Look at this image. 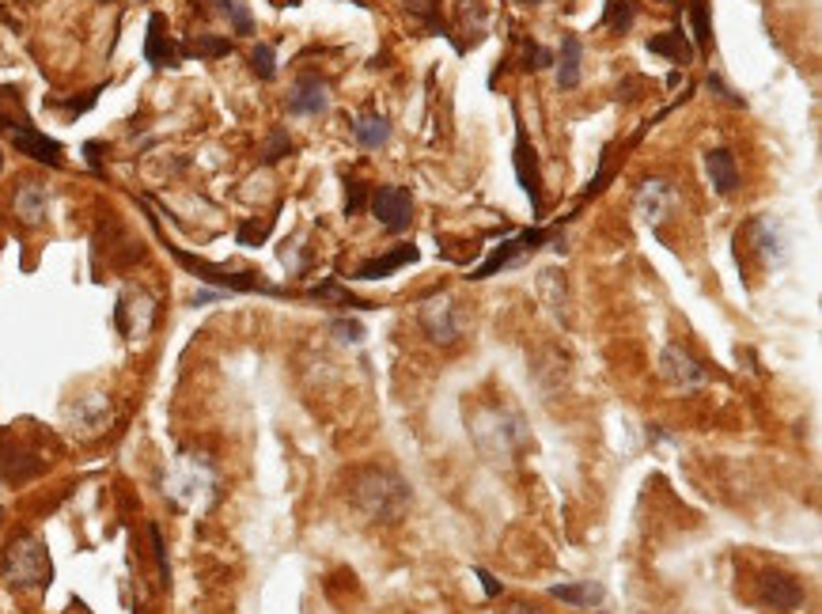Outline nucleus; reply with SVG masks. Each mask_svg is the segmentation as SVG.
Masks as SVG:
<instances>
[{"label": "nucleus", "mask_w": 822, "mask_h": 614, "mask_svg": "<svg viewBox=\"0 0 822 614\" xmlns=\"http://www.w3.org/2000/svg\"><path fill=\"white\" fill-rule=\"evenodd\" d=\"M349 501L368 524H398L410 512V486L387 467H364L349 482Z\"/></svg>", "instance_id": "f257e3e1"}, {"label": "nucleus", "mask_w": 822, "mask_h": 614, "mask_svg": "<svg viewBox=\"0 0 822 614\" xmlns=\"http://www.w3.org/2000/svg\"><path fill=\"white\" fill-rule=\"evenodd\" d=\"M216 493H220V478H216V467L209 455L179 452L171 459V467L163 470V497L179 512H190V516L209 512Z\"/></svg>", "instance_id": "f03ea898"}, {"label": "nucleus", "mask_w": 822, "mask_h": 614, "mask_svg": "<svg viewBox=\"0 0 822 614\" xmlns=\"http://www.w3.org/2000/svg\"><path fill=\"white\" fill-rule=\"evenodd\" d=\"M470 436L478 444V452L497 463V467H512L519 455L527 452L531 444V433L523 425V417L516 410H504V406H478L470 414Z\"/></svg>", "instance_id": "7ed1b4c3"}, {"label": "nucleus", "mask_w": 822, "mask_h": 614, "mask_svg": "<svg viewBox=\"0 0 822 614\" xmlns=\"http://www.w3.org/2000/svg\"><path fill=\"white\" fill-rule=\"evenodd\" d=\"M0 137L8 145L31 156L35 163H46V167H65V148L57 145L54 137H46L42 129H35L31 114H27V103H23V91L16 84L0 88Z\"/></svg>", "instance_id": "20e7f679"}, {"label": "nucleus", "mask_w": 822, "mask_h": 614, "mask_svg": "<svg viewBox=\"0 0 822 614\" xmlns=\"http://www.w3.org/2000/svg\"><path fill=\"white\" fill-rule=\"evenodd\" d=\"M0 573L16 592H46L50 580H54V561H50L46 542L31 535V531L8 539L4 558H0Z\"/></svg>", "instance_id": "39448f33"}, {"label": "nucleus", "mask_w": 822, "mask_h": 614, "mask_svg": "<svg viewBox=\"0 0 822 614\" xmlns=\"http://www.w3.org/2000/svg\"><path fill=\"white\" fill-rule=\"evenodd\" d=\"M167 251L179 258L182 266L190 273H197L201 281H209V285H216L220 292H262V296H288L285 289H277V285H269V281H262V273L254 270H224V266H213V262H205V258H194V254H186L182 247H171L167 243Z\"/></svg>", "instance_id": "423d86ee"}, {"label": "nucleus", "mask_w": 822, "mask_h": 614, "mask_svg": "<svg viewBox=\"0 0 822 614\" xmlns=\"http://www.w3.org/2000/svg\"><path fill=\"white\" fill-rule=\"evenodd\" d=\"M660 376L671 383V387H679V391H697V387L709 383V368L697 361L686 345L671 342L663 345L660 353Z\"/></svg>", "instance_id": "0eeeda50"}, {"label": "nucleus", "mask_w": 822, "mask_h": 614, "mask_svg": "<svg viewBox=\"0 0 822 614\" xmlns=\"http://www.w3.org/2000/svg\"><path fill=\"white\" fill-rule=\"evenodd\" d=\"M421 330L429 334V342L436 345H455L463 338V319H459V304L451 296H436V300H425L421 311Z\"/></svg>", "instance_id": "6e6552de"}, {"label": "nucleus", "mask_w": 822, "mask_h": 614, "mask_svg": "<svg viewBox=\"0 0 822 614\" xmlns=\"http://www.w3.org/2000/svg\"><path fill=\"white\" fill-rule=\"evenodd\" d=\"M114 323H118V330L126 338L141 342V338H148L152 323H156V300L144 289H126L118 296V307H114Z\"/></svg>", "instance_id": "1a4fd4ad"}, {"label": "nucleus", "mask_w": 822, "mask_h": 614, "mask_svg": "<svg viewBox=\"0 0 822 614\" xmlns=\"http://www.w3.org/2000/svg\"><path fill=\"white\" fill-rule=\"evenodd\" d=\"M542 243H550V232H542V228H535V232H519L516 239H504L501 247H493L482 266L470 273V281H485V277H493L497 270H508V266H516L523 254L538 251Z\"/></svg>", "instance_id": "9d476101"}, {"label": "nucleus", "mask_w": 822, "mask_h": 614, "mask_svg": "<svg viewBox=\"0 0 822 614\" xmlns=\"http://www.w3.org/2000/svg\"><path fill=\"white\" fill-rule=\"evenodd\" d=\"M372 213H376V220L387 228V232H406L413 220V198L406 186H379V190H372Z\"/></svg>", "instance_id": "9b49d317"}, {"label": "nucleus", "mask_w": 822, "mask_h": 614, "mask_svg": "<svg viewBox=\"0 0 822 614\" xmlns=\"http://www.w3.org/2000/svg\"><path fill=\"white\" fill-rule=\"evenodd\" d=\"M144 61L152 69H179L182 65V42L167 35V16L152 12L148 16V35H144Z\"/></svg>", "instance_id": "f8f14e48"}, {"label": "nucleus", "mask_w": 822, "mask_h": 614, "mask_svg": "<svg viewBox=\"0 0 822 614\" xmlns=\"http://www.w3.org/2000/svg\"><path fill=\"white\" fill-rule=\"evenodd\" d=\"M326 110H330V84H326L319 73L296 76L292 95H288V114H296V118H315V114H326Z\"/></svg>", "instance_id": "ddd939ff"}, {"label": "nucleus", "mask_w": 822, "mask_h": 614, "mask_svg": "<svg viewBox=\"0 0 822 614\" xmlns=\"http://www.w3.org/2000/svg\"><path fill=\"white\" fill-rule=\"evenodd\" d=\"M675 205H679V194H675L671 182H663V179L641 182V190H637V213L644 217V224L663 228V220L675 213Z\"/></svg>", "instance_id": "4468645a"}, {"label": "nucleus", "mask_w": 822, "mask_h": 614, "mask_svg": "<svg viewBox=\"0 0 822 614\" xmlns=\"http://www.w3.org/2000/svg\"><path fill=\"white\" fill-rule=\"evenodd\" d=\"M512 163H516V179L519 186L527 190V198L535 205V217L542 220V175H538V156L531 141H527V129L516 122V152H512Z\"/></svg>", "instance_id": "2eb2a0df"}, {"label": "nucleus", "mask_w": 822, "mask_h": 614, "mask_svg": "<svg viewBox=\"0 0 822 614\" xmlns=\"http://www.w3.org/2000/svg\"><path fill=\"white\" fill-rule=\"evenodd\" d=\"M758 592H762V599H766L773 611H796V607L804 603V588H800V580L792 577V573H781V569H769V573H762V580H758Z\"/></svg>", "instance_id": "dca6fc26"}, {"label": "nucleus", "mask_w": 822, "mask_h": 614, "mask_svg": "<svg viewBox=\"0 0 822 614\" xmlns=\"http://www.w3.org/2000/svg\"><path fill=\"white\" fill-rule=\"evenodd\" d=\"M705 171H709V179H713L716 194L732 198L735 190H739V163H735L732 148H709V152H705Z\"/></svg>", "instance_id": "f3484780"}, {"label": "nucleus", "mask_w": 822, "mask_h": 614, "mask_svg": "<svg viewBox=\"0 0 822 614\" xmlns=\"http://www.w3.org/2000/svg\"><path fill=\"white\" fill-rule=\"evenodd\" d=\"M580 61H584V42H580V35L565 31L561 35V61H557V88L561 91L580 88Z\"/></svg>", "instance_id": "a211bd4d"}, {"label": "nucleus", "mask_w": 822, "mask_h": 614, "mask_svg": "<svg viewBox=\"0 0 822 614\" xmlns=\"http://www.w3.org/2000/svg\"><path fill=\"white\" fill-rule=\"evenodd\" d=\"M72 421H76V429H80L84 436L103 433V429L110 425V402L103 395L80 398V402L72 406Z\"/></svg>", "instance_id": "6ab92c4d"}, {"label": "nucleus", "mask_w": 822, "mask_h": 614, "mask_svg": "<svg viewBox=\"0 0 822 614\" xmlns=\"http://www.w3.org/2000/svg\"><path fill=\"white\" fill-rule=\"evenodd\" d=\"M538 296H542V304L554 311V319L569 323V285H565V273L561 270L538 273Z\"/></svg>", "instance_id": "aec40b11"}, {"label": "nucleus", "mask_w": 822, "mask_h": 614, "mask_svg": "<svg viewBox=\"0 0 822 614\" xmlns=\"http://www.w3.org/2000/svg\"><path fill=\"white\" fill-rule=\"evenodd\" d=\"M644 50H648V54L667 57V61H675V65H690V61L697 57V50L686 42V31H682V27H671L667 35H652L648 42H644Z\"/></svg>", "instance_id": "412c9836"}, {"label": "nucleus", "mask_w": 822, "mask_h": 614, "mask_svg": "<svg viewBox=\"0 0 822 614\" xmlns=\"http://www.w3.org/2000/svg\"><path fill=\"white\" fill-rule=\"evenodd\" d=\"M406 262H417V247H394V251L383 254V258H368V262H360L353 277H357V281H379V277L398 273Z\"/></svg>", "instance_id": "4be33fe9"}, {"label": "nucleus", "mask_w": 822, "mask_h": 614, "mask_svg": "<svg viewBox=\"0 0 822 614\" xmlns=\"http://www.w3.org/2000/svg\"><path fill=\"white\" fill-rule=\"evenodd\" d=\"M12 209H16V217L23 220V224H42V220H46V209H50V194H46V186H38V182H23V186L16 190Z\"/></svg>", "instance_id": "5701e85b"}, {"label": "nucleus", "mask_w": 822, "mask_h": 614, "mask_svg": "<svg viewBox=\"0 0 822 614\" xmlns=\"http://www.w3.org/2000/svg\"><path fill=\"white\" fill-rule=\"evenodd\" d=\"M353 137H357V145L376 152V148H383L391 141V118L379 114V110H368V114H360L357 122H353Z\"/></svg>", "instance_id": "b1692460"}, {"label": "nucleus", "mask_w": 822, "mask_h": 614, "mask_svg": "<svg viewBox=\"0 0 822 614\" xmlns=\"http://www.w3.org/2000/svg\"><path fill=\"white\" fill-rule=\"evenodd\" d=\"M751 235H754V247L766 262H785V235L773 220H754L751 224Z\"/></svg>", "instance_id": "393cba45"}, {"label": "nucleus", "mask_w": 822, "mask_h": 614, "mask_svg": "<svg viewBox=\"0 0 822 614\" xmlns=\"http://www.w3.org/2000/svg\"><path fill=\"white\" fill-rule=\"evenodd\" d=\"M550 596L561 599V603H572V607H599L603 603V588L591 584V580H580V584H554Z\"/></svg>", "instance_id": "a878e982"}, {"label": "nucleus", "mask_w": 822, "mask_h": 614, "mask_svg": "<svg viewBox=\"0 0 822 614\" xmlns=\"http://www.w3.org/2000/svg\"><path fill=\"white\" fill-rule=\"evenodd\" d=\"M232 50H235L232 38H224V35H197V38H190V42H182V57H205V61L228 57Z\"/></svg>", "instance_id": "bb28decb"}, {"label": "nucleus", "mask_w": 822, "mask_h": 614, "mask_svg": "<svg viewBox=\"0 0 822 614\" xmlns=\"http://www.w3.org/2000/svg\"><path fill=\"white\" fill-rule=\"evenodd\" d=\"M633 23H637V4H633V0H607L603 27H610L614 35H626Z\"/></svg>", "instance_id": "cd10ccee"}, {"label": "nucleus", "mask_w": 822, "mask_h": 614, "mask_svg": "<svg viewBox=\"0 0 822 614\" xmlns=\"http://www.w3.org/2000/svg\"><path fill=\"white\" fill-rule=\"evenodd\" d=\"M690 23H694L697 50L705 54V50H709V38H713V27H709V4H705V0H690Z\"/></svg>", "instance_id": "c85d7f7f"}, {"label": "nucleus", "mask_w": 822, "mask_h": 614, "mask_svg": "<svg viewBox=\"0 0 822 614\" xmlns=\"http://www.w3.org/2000/svg\"><path fill=\"white\" fill-rule=\"evenodd\" d=\"M251 69L258 80H273L277 76V50L269 42H258L251 50Z\"/></svg>", "instance_id": "c756f323"}, {"label": "nucleus", "mask_w": 822, "mask_h": 614, "mask_svg": "<svg viewBox=\"0 0 822 614\" xmlns=\"http://www.w3.org/2000/svg\"><path fill=\"white\" fill-rule=\"evenodd\" d=\"M220 12L232 19L235 35H254V16H251V8H247L243 0H224V8H220Z\"/></svg>", "instance_id": "7c9ffc66"}, {"label": "nucleus", "mask_w": 822, "mask_h": 614, "mask_svg": "<svg viewBox=\"0 0 822 614\" xmlns=\"http://www.w3.org/2000/svg\"><path fill=\"white\" fill-rule=\"evenodd\" d=\"M372 201V190H368V182L360 179H345V217H357L360 209Z\"/></svg>", "instance_id": "2f4dec72"}, {"label": "nucleus", "mask_w": 822, "mask_h": 614, "mask_svg": "<svg viewBox=\"0 0 822 614\" xmlns=\"http://www.w3.org/2000/svg\"><path fill=\"white\" fill-rule=\"evenodd\" d=\"M557 57L554 50H546V46H538V42H523V69L527 73H542V69H550Z\"/></svg>", "instance_id": "473e14b6"}, {"label": "nucleus", "mask_w": 822, "mask_h": 614, "mask_svg": "<svg viewBox=\"0 0 822 614\" xmlns=\"http://www.w3.org/2000/svg\"><path fill=\"white\" fill-rule=\"evenodd\" d=\"M292 137H288L285 129H273L269 133V141H266V152H262V163H277V160H285V156H292Z\"/></svg>", "instance_id": "72a5a7b5"}, {"label": "nucleus", "mask_w": 822, "mask_h": 614, "mask_svg": "<svg viewBox=\"0 0 822 614\" xmlns=\"http://www.w3.org/2000/svg\"><path fill=\"white\" fill-rule=\"evenodd\" d=\"M406 8H410L413 16L425 19L432 31H440V35H444V23H440V0H406Z\"/></svg>", "instance_id": "f704fd0d"}, {"label": "nucleus", "mask_w": 822, "mask_h": 614, "mask_svg": "<svg viewBox=\"0 0 822 614\" xmlns=\"http://www.w3.org/2000/svg\"><path fill=\"white\" fill-rule=\"evenodd\" d=\"M330 330H334V338H338V342H345V345H360V342H364V326H360L357 319H334V326H330Z\"/></svg>", "instance_id": "c9c22d12"}, {"label": "nucleus", "mask_w": 822, "mask_h": 614, "mask_svg": "<svg viewBox=\"0 0 822 614\" xmlns=\"http://www.w3.org/2000/svg\"><path fill=\"white\" fill-rule=\"evenodd\" d=\"M705 84H709V91H713V95H720V99H724L728 107H735V110H747V99H743V95H739V91H735V88H728V84H724V80H720V76H716V73L709 76Z\"/></svg>", "instance_id": "e433bc0d"}, {"label": "nucleus", "mask_w": 822, "mask_h": 614, "mask_svg": "<svg viewBox=\"0 0 822 614\" xmlns=\"http://www.w3.org/2000/svg\"><path fill=\"white\" fill-rule=\"evenodd\" d=\"M99 95H103V84L95 91H84V99H65V103H54L57 110H65V114H84L88 107H95L99 103Z\"/></svg>", "instance_id": "4c0bfd02"}, {"label": "nucleus", "mask_w": 822, "mask_h": 614, "mask_svg": "<svg viewBox=\"0 0 822 614\" xmlns=\"http://www.w3.org/2000/svg\"><path fill=\"white\" fill-rule=\"evenodd\" d=\"M269 228H273V220H266L262 228H258V224H243V228H239V243H262L269 235Z\"/></svg>", "instance_id": "58836bf2"}, {"label": "nucleus", "mask_w": 822, "mask_h": 614, "mask_svg": "<svg viewBox=\"0 0 822 614\" xmlns=\"http://www.w3.org/2000/svg\"><path fill=\"white\" fill-rule=\"evenodd\" d=\"M474 577L482 580V588H485V596H489V599H493V596H501V584H497V580L489 577L485 569H474Z\"/></svg>", "instance_id": "ea45409f"}, {"label": "nucleus", "mask_w": 822, "mask_h": 614, "mask_svg": "<svg viewBox=\"0 0 822 614\" xmlns=\"http://www.w3.org/2000/svg\"><path fill=\"white\" fill-rule=\"evenodd\" d=\"M508 614H542V611H538V607H527V603H516Z\"/></svg>", "instance_id": "a19ab883"}, {"label": "nucleus", "mask_w": 822, "mask_h": 614, "mask_svg": "<svg viewBox=\"0 0 822 614\" xmlns=\"http://www.w3.org/2000/svg\"><path fill=\"white\" fill-rule=\"evenodd\" d=\"M516 4H542V0H516Z\"/></svg>", "instance_id": "79ce46f5"}, {"label": "nucleus", "mask_w": 822, "mask_h": 614, "mask_svg": "<svg viewBox=\"0 0 822 614\" xmlns=\"http://www.w3.org/2000/svg\"><path fill=\"white\" fill-rule=\"evenodd\" d=\"M213 4H216V8H224V0H213Z\"/></svg>", "instance_id": "37998d69"}, {"label": "nucleus", "mask_w": 822, "mask_h": 614, "mask_svg": "<svg viewBox=\"0 0 822 614\" xmlns=\"http://www.w3.org/2000/svg\"><path fill=\"white\" fill-rule=\"evenodd\" d=\"M99 4H114V0H99Z\"/></svg>", "instance_id": "c03bdc74"}]
</instances>
